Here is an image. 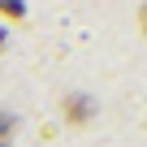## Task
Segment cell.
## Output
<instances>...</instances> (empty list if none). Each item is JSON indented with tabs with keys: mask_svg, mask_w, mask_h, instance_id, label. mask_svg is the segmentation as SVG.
I'll use <instances>...</instances> for the list:
<instances>
[{
	"mask_svg": "<svg viewBox=\"0 0 147 147\" xmlns=\"http://www.w3.org/2000/svg\"><path fill=\"white\" fill-rule=\"evenodd\" d=\"M91 113H95V104H91L87 95H65V100H61V117H65V121H74V125L91 121Z\"/></svg>",
	"mask_w": 147,
	"mask_h": 147,
	"instance_id": "cell-1",
	"label": "cell"
},
{
	"mask_svg": "<svg viewBox=\"0 0 147 147\" xmlns=\"http://www.w3.org/2000/svg\"><path fill=\"white\" fill-rule=\"evenodd\" d=\"M13 130H18L13 113H0V147H13Z\"/></svg>",
	"mask_w": 147,
	"mask_h": 147,
	"instance_id": "cell-2",
	"label": "cell"
},
{
	"mask_svg": "<svg viewBox=\"0 0 147 147\" xmlns=\"http://www.w3.org/2000/svg\"><path fill=\"white\" fill-rule=\"evenodd\" d=\"M0 9H5V13H13V18L22 13V5H18V0H0Z\"/></svg>",
	"mask_w": 147,
	"mask_h": 147,
	"instance_id": "cell-3",
	"label": "cell"
},
{
	"mask_svg": "<svg viewBox=\"0 0 147 147\" xmlns=\"http://www.w3.org/2000/svg\"><path fill=\"white\" fill-rule=\"evenodd\" d=\"M138 22H143V30H147V5H143V18H138Z\"/></svg>",
	"mask_w": 147,
	"mask_h": 147,
	"instance_id": "cell-4",
	"label": "cell"
}]
</instances>
